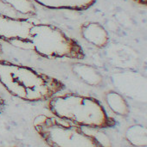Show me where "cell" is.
<instances>
[{"instance_id":"7","label":"cell","mask_w":147,"mask_h":147,"mask_svg":"<svg viewBox=\"0 0 147 147\" xmlns=\"http://www.w3.org/2000/svg\"><path fill=\"white\" fill-rule=\"evenodd\" d=\"M38 4L52 9L86 10L93 6L96 0H32Z\"/></svg>"},{"instance_id":"6","label":"cell","mask_w":147,"mask_h":147,"mask_svg":"<svg viewBox=\"0 0 147 147\" xmlns=\"http://www.w3.org/2000/svg\"><path fill=\"white\" fill-rule=\"evenodd\" d=\"M71 70L75 76L84 84L98 87L103 83V76L94 66L84 63H74Z\"/></svg>"},{"instance_id":"3","label":"cell","mask_w":147,"mask_h":147,"mask_svg":"<svg viewBox=\"0 0 147 147\" xmlns=\"http://www.w3.org/2000/svg\"><path fill=\"white\" fill-rule=\"evenodd\" d=\"M48 108L57 118L81 127L108 128L116 125L101 102L94 97L68 93L53 96Z\"/></svg>"},{"instance_id":"2","label":"cell","mask_w":147,"mask_h":147,"mask_svg":"<svg viewBox=\"0 0 147 147\" xmlns=\"http://www.w3.org/2000/svg\"><path fill=\"white\" fill-rule=\"evenodd\" d=\"M0 84L12 96L27 102H42L65 89L64 84L30 67L0 60Z\"/></svg>"},{"instance_id":"12","label":"cell","mask_w":147,"mask_h":147,"mask_svg":"<svg viewBox=\"0 0 147 147\" xmlns=\"http://www.w3.org/2000/svg\"><path fill=\"white\" fill-rule=\"evenodd\" d=\"M3 53V47H2V45H1V43H0V55Z\"/></svg>"},{"instance_id":"10","label":"cell","mask_w":147,"mask_h":147,"mask_svg":"<svg viewBox=\"0 0 147 147\" xmlns=\"http://www.w3.org/2000/svg\"><path fill=\"white\" fill-rule=\"evenodd\" d=\"M0 1L20 14L25 16H35L36 14V9L32 0H0Z\"/></svg>"},{"instance_id":"11","label":"cell","mask_w":147,"mask_h":147,"mask_svg":"<svg viewBox=\"0 0 147 147\" xmlns=\"http://www.w3.org/2000/svg\"><path fill=\"white\" fill-rule=\"evenodd\" d=\"M134 1L141 4H145V5L146 4V0H134Z\"/></svg>"},{"instance_id":"4","label":"cell","mask_w":147,"mask_h":147,"mask_svg":"<svg viewBox=\"0 0 147 147\" xmlns=\"http://www.w3.org/2000/svg\"><path fill=\"white\" fill-rule=\"evenodd\" d=\"M33 127L49 146H109L108 138L100 133L88 132L82 127L60 118L39 115L33 121Z\"/></svg>"},{"instance_id":"9","label":"cell","mask_w":147,"mask_h":147,"mask_svg":"<svg viewBox=\"0 0 147 147\" xmlns=\"http://www.w3.org/2000/svg\"><path fill=\"white\" fill-rule=\"evenodd\" d=\"M146 128L141 125H133L126 131V140L134 146H146Z\"/></svg>"},{"instance_id":"1","label":"cell","mask_w":147,"mask_h":147,"mask_svg":"<svg viewBox=\"0 0 147 147\" xmlns=\"http://www.w3.org/2000/svg\"><path fill=\"white\" fill-rule=\"evenodd\" d=\"M0 40L47 59H83L81 46L61 28L36 23L24 18H14L0 13Z\"/></svg>"},{"instance_id":"5","label":"cell","mask_w":147,"mask_h":147,"mask_svg":"<svg viewBox=\"0 0 147 147\" xmlns=\"http://www.w3.org/2000/svg\"><path fill=\"white\" fill-rule=\"evenodd\" d=\"M82 38L99 48H103L109 42V34L106 28L99 22H87L81 26Z\"/></svg>"},{"instance_id":"8","label":"cell","mask_w":147,"mask_h":147,"mask_svg":"<svg viewBox=\"0 0 147 147\" xmlns=\"http://www.w3.org/2000/svg\"><path fill=\"white\" fill-rule=\"evenodd\" d=\"M104 99L110 109L116 115L126 116L130 113V109L126 99L118 92L110 90L105 93Z\"/></svg>"}]
</instances>
